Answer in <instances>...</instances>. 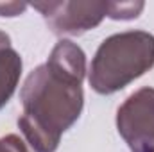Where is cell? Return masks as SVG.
<instances>
[{
	"label": "cell",
	"mask_w": 154,
	"mask_h": 152,
	"mask_svg": "<svg viewBox=\"0 0 154 152\" xmlns=\"http://www.w3.org/2000/svg\"><path fill=\"white\" fill-rule=\"evenodd\" d=\"M27 7L29 5L23 4V2H0V16L13 18V16L22 14Z\"/></svg>",
	"instance_id": "cell-8"
},
{
	"label": "cell",
	"mask_w": 154,
	"mask_h": 152,
	"mask_svg": "<svg viewBox=\"0 0 154 152\" xmlns=\"http://www.w3.org/2000/svg\"><path fill=\"white\" fill-rule=\"evenodd\" d=\"M5 47H11V38L0 31V48H5Z\"/></svg>",
	"instance_id": "cell-9"
},
{
	"label": "cell",
	"mask_w": 154,
	"mask_h": 152,
	"mask_svg": "<svg viewBox=\"0 0 154 152\" xmlns=\"http://www.w3.org/2000/svg\"><path fill=\"white\" fill-rule=\"evenodd\" d=\"M143 2H109L108 18L111 20H134L143 11Z\"/></svg>",
	"instance_id": "cell-6"
},
{
	"label": "cell",
	"mask_w": 154,
	"mask_h": 152,
	"mask_svg": "<svg viewBox=\"0 0 154 152\" xmlns=\"http://www.w3.org/2000/svg\"><path fill=\"white\" fill-rule=\"evenodd\" d=\"M84 75L86 56L70 39H61L48 59L27 75L18 127L36 152H56L61 136L79 120Z\"/></svg>",
	"instance_id": "cell-1"
},
{
	"label": "cell",
	"mask_w": 154,
	"mask_h": 152,
	"mask_svg": "<svg viewBox=\"0 0 154 152\" xmlns=\"http://www.w3.org/2000/svg\"><path fill=\"white\" fill-rule=\"evenodd\" d=\"M116 129L131 152H154V88H140L124 100Z\"/></svg>",
	"instance_id": "cell-3"
},
{
	"label": "cell",
	"mask_w": 154,
	"mask_h": 152,
	"mask_svg": "<svg viewBox=\"0 0 154 152\" xmlns=\"http://www.w3.org/2000/svg\"><path fill=\"white\" fill-rule=\"evenodd\" d=\"M48 29L57 36H81L95 29L109 13V2H34Z\"/></svg>",
	"instance_id": "cell-4"
},
{
	"label": "cell",
	"mask_w": 154,
	"mask_h": 152,
	"mask_svg": "<svg viewBox=\"0 0 154 152\" xmlns=\"http://www.w3.org/2000/svg\"><path fill=\"white\" fill-rule=\"evenodd\" d=\"M154 66V36L125 31L106 38L97 48L88 81L100 95H113Z\"/></svg>",
	"instance_id": "cell-2"
},
{
	"label": "cell",
	"mask_w": 154,
	"mask_h": 152,
	"mask_svg": "<svg viewBox=\"0 0 154 152\" xmlns=\"http://www.w3.org/2000/svg\"><path fill=\"white\" fill-rule=\"evenodd\" d=\"M0 152H31L23 140L16 134H7L0 138Z\"/></svg>",
	"instance_id": "cell-7"
},
{
	"label": "cell",
	"mask_w": 154,
	"mask_h": 152,
	"mask_svg": "<svg viewBox=\"0 0 154 152\" xmlns=\"http://www.w3.org/2000/svg\"><path fill=\"white\" fill-rule=\"evenodd\" d=\"M22 57L13 47L0 48V109L13 97L22 75Z\"/></svg>",
	"instance_id": "cell-5"
}]
</instances>
